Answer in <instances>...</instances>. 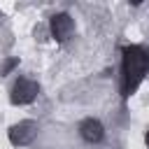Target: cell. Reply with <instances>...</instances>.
<instances>
[{"label":"cell","mask_w":149,"mask_h":149,"mask_svg":"<svg viewBox=\"0 0 149 149\" xmlns=\"http://www.w3.org/2000/svg\"><path fill=\"white\" fill-rule=\"evenodd\" d=\"M14 65H16V58H12V61H7V63H5L2 68H0V74H7V72H9L12 68H14Z\"/></svg>","instance_id":"6"},{"label":"cell","mask_w":149,"mask_h":149,"mask_svg":"<svg viewBox=\"0 0 149 149\" xmlns=\"http://www.w3.org/2000/svg\"><path fill=\"white\" fill-rule=\"evenodd\" d=\"M37 135V123L35 121H19L16 126L9 128V142L16 147H26L35 140Z\"/></svg>","instance_id":"2"},{"label":"cell","mask_w":149,"mask_h":149,"mask_svg":"<svg viewBox=\"0 0 149 149\" xmlns=\"http://www.w3.org/2000/svg\"><path fill=\"white\" fill-rule=\"evenodd\" d=\"M37 84L33 81V79H19L16 84H14V88H12V102L14 105H26V102H33L35 100V95H37Z\"/></svg>","instance_id":"3"},{"label":"cell","mask_w":149,"mask_h":149,"mask_svg":"<svg viewBox=\"0 0 149 149\" xmlns=\"http://www.w3.org/2000/svg\"><path fill=\"white\" fill-rule=\"evenodd\" d=\"M149 70V51L142 47H126L123 49V91L130 95L144 79Z\"/></svg>","instance_id":"1"},{"label":"cell","mask_w":149,"mask_h":149,"mask_svg":"<svg viewBox=\"0 0 149 149\" xmlns=\"http://www.w3.org/2000/svg\"><path fill=\"white\" fill-rule=\"evenodd\" d=\"M79 133L86 142H100L102 140V123L95 121V119H86L81 126H79Z\"/></svg>","instance_id":"5"},{"label":"cell","mask_w":149,"mask_h":149,"mask_svg":"<svg viewBox=\"0 0 149 149\" xmlns=\"http://www.w3.org/2000/svg\"><path fill=\"white\" fill-rule=\"evenodd\" d=\"M147 147H149V128H147Z\"/></svg>","instance_id":"7"},{"label":"cell","mask_w":149,"mask_h":149,"mask_svg":"<svg viewBox=\"0 0 149 149\" xmlns=\"http://www.w3.org/2000/svg\"><path fill=\"white\" fill-rule=\"evenodd\" d=\"M72 30H74V23H72V19L68 14H56L51 19V33H54V37L58 42H65L72 35Z\"/></svg>","instance_id":"4"}]
</instances>
